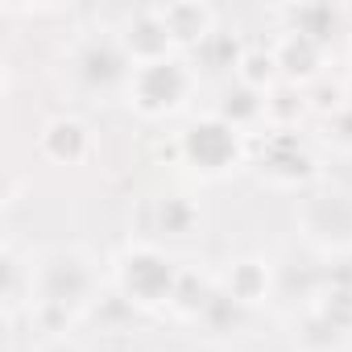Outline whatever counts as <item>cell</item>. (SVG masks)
<instances>
[{"label": "cell", "instance_id": "1", "mask_svg": "<svg viewBox=\"0 0 352 352\" xmlns=\"http://www.w3.org/2000/svg\"><path fill=\"white\" fill-rule=\"evenodd\" d=\"M191 91V75L183 63L174 58H162V63H145L129 75V96L133 104L145 112V116H162V112H174Z\"/></svg>", "mask_w": 352, "mask_h": 352}, {"label": "cell", "instance_id": "2", "mask_svg": "<svg viewBox=\"0 0 352 352\" xmlns=\"http://www.w3.org/2000/svg\"><path fill=\"white\" fill-rule=\"evenodd\" d=\"M236 149H241V141H236V129L220 116H212V120H199V124H191L187 129V137H183V153L199 166V170H208V174H220V170H228L232 162H236Z\"/></svg>", "mask_w": 352, "mask_h": 352}, {"label": "cell", "instance_id": "3", "mask_svg": "<svg viewBox=\"0 0 352 352\" xmlns=\"http://www.w3.org/2000/svg\"><path fill=\"white\" fill-rule=\"evenodd\" d=\"M120 278H124L129 298H137L145 307H153V302H162V298L174 294V270L153 249H133L124 257V265H120Z\"/></svg>", "mask_w": 352, "mask_h": 352}, {"label": "cell", "instance_id": "4", "mask_svg": "<svg viewBox=\"0 0 352 352\" xmlns=\"http://www.w3.org/2000/svg\"><path fill=\"white\" fill-rule=\"evenodd\" d=\"M157 17H162L170 42H195V38L212 34V9H199V5H170Z\"/></svg>", "mask_w": 352, "mask_h": 352}, {"label": "cell", "instance_id": "5", "mask_svg": "<svg viewBox=\"0 0 352 352\" xmlns=\"http://www.w3.org/2000/svg\"><path fill=\"white\" fill-rule=\"evenodd\" d=\"M46 149H50L58 162H75V157H83V149H87V129H83L79 120H54V124L46 129Z\"/></svg>", "mask_w": 352, "mask_h": 352}, {"label": "cell", "instance_id": "6", "mask_svg": "<svg viewBox=\"0 0 352 352\" xmlns=\"http://www.w3.org/2000/svg\"><path fill=\"white\" fill-rule=\"evenodd\" d=\"M83 75H87L91 87H108V83L124 79V58H120V50H116V46H104V50L91 46L87 58H83Z\"/></svg>", "mask_w": 352, "mask_h": 352}, {"label": "cell", "instance_id": "7", "mask_svg": "<svg viewBox=\"0 0 352 352\" xmlns=\"http://www.w3.org/2000/svg\"><path fill=\"white\" fill-rule=\"evenodd\" d=\"M232 298H241V302H257V294H261V286H265V270L257 265V261H241L236 265V274H232Z\"/></svg>", "mask_w": 352, "mask_h": 352}]
</instances>
